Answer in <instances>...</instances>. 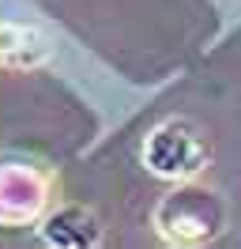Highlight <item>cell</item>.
Masks as SVG:
<instances>
[{"instance_id": "obj_3", "label": "cell", "mask_w": 241, "mask_h": 249, "mask_svg": "<svg viewBox=\"0 0 241 249\" xmlns=\"http://www.w3.org/2000/svg\"><path fill=\"white\" fill-rule=\"evenodd\" d=\"M45 242L49 246H60V249H87V246H98L102 238V227L98 219L90 215L87 208H60L45 219Z\"/></svg>"}, {"instance_id": "obj_1", "label": "cell", "mask_w": 241, "mask_h": 249, "mask_svg": "<svg viewBox=\"0 0 241 249\" xmlns=\"http://www.w3.org/2000/svg\"><path fill=\"white\" fill-rule=\"evenodd\" d=\"M155 227L173 246H204L226 227V204L219 193L200 185H177L155 212Z\"/></svg>"}, {"instance_id": "obj_4", "label": "cell", "mask_w": 241, "mask_h": 249, "mask_svg": "<svg viewBox=\"0 0 241 249\" xmlns=\"http://www.w3.org/2000/svg\"><path fill=\"white\" fill-rule=\"evenodd\" d=\"M30 49H45L34 31L0 23V64H34V57H27Z\"/></svg>"}, {"instance_id": "obj_2", "label": "cell", "mask_w": 241, "mask_h": 249, "mask_svg": "<svg viewBox=\"0 0 241 249\" xmlns=\"http://www.w3.org/2000/svg\"><path fill=\"white\" fill-rule=\"evenodd\" d=\"M143 162L151 174L170 178V181H189L207 166V140L192 121L173 117L162 121L143 143Z\"/></svg>"}]
</instances>
